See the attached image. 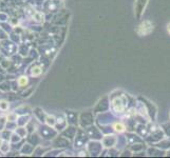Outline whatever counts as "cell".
<instances>
[{"mask_svg":"<svg viewBox=\"0 0 170 158\" xmlns=\"http://www.w3.org/2000/svg\"><path fill=\"white\" fill-rule=\"evenodd\" d=\"M148 2V0H137L135 7H136V15L137 17L141 16V14L144 12V9H145L146 4Z\"/></svg>","mask_w":170,"mask_h":158,"instance_id":"cell-2","label":"cell"},{"mask_svg":"<svg viewBox=\"0 0 170 158\" xmlns=\"http://www.w3.org/2000/svg\"><path fill=\"white\" fill-rule=\"evenodd\" d=\"M168 32H169V34H170V23L168 24Z\"/></svg>","mask_w":170,"mask_h":158,"instance_id":"cell-9","label":"cell"},{"mask_svg":"<svg viewBox=\"0 0 170 158\" xmlns=\"http://www.w3.org/2000/svg\"><path fill=\"white\" fill-rule=\"evenodd\" d=\"M1 142H2V141H1V139H0V144H1Z\"/></svg>","mask_w":170,"mask_h":158,"instance_id":"cell-10","label":"cell"},{"mask_svg":"<svg viewBox=\"0 0 170 158\" xmlns=\"http://www.w3.org/2000/svg\"><path fill=\"white\" fill-rule=\"evenodd\" d=\"M7 119H9V120H15V119H16V115H15V114H12V115L7 116Z\"/></svg>","mask_w":170,"mask_h":158,"instance_id":"cell-8","label":"cell"},{"mask_svg":"<svg viewBox=\"0 0 170 158\" xmlns=\"http://www.w3.org/2000/svg\"><path fill=\"white\" fill-rule=\"evenodd\" d=\"M18 84H19L20 86H25L28 84V78L27 77H20L19 79H18Z\"/></svg>","mask_w":170,"mask_h":158,"instance_id":"cell-4","label":"cell"},{"mask_svg":"<svg viewBox=\"0 0 170 158\" xmlns=\"http://www.w3.org/2000/svg\"><path fill=\"white\" fill-rule=\"evenodd\" d=\"M153 31V23L149 20H146V21L142 22L137 29H136V33L141 35V36H145V35H149L151 32Z\"/></svg>","mask_w":170,"mask_h":158,"instance_id":"cell-1","label":"cell"},{"mask_svg":"<svg viewBox=\"0 0 170 158\" xmlns=\"http://www.w3.org/2000/svg\"><path fill=\"white\" fill-rule=\"evenodd\" d=\"M41 73V70H40V67H35V69H33V71H32V75H34V76H36V75H39Z\"/></svg>","mask_w":170,"mask_h":158,"instance_id":"cell-6","label":"cell"},{"mask_svg":"<svg viewBox=\"0 0 170 158\" xmlns=\"http://www.w3.org/2000/svg\"><path fill=\"white\" fill-rule=\"evenodd\" d=\"M114 129H115V131H117V132H124L125 127H124V125H121V123H115Z\"/></svg>","mask_w":170,"mask_h":158,"instance_id":"cell-5","label":"cell"},{"mask_svg":"<svg viewBox=\"0 0 170 158\" xmlns=\"http://www.w3.org/2000/svg\"><path fill=\"white\" fill-rule=\"evenodd\" d=\"M0 108L3 109V110H7V102H4V101H2V102H0Z\"/></svg>","mask_w":170,"mask_h":158,"instance_id":"cell-7","label":"cell"},{"mask_svg":"<svg viewBox=\"0 0 170 158\" xmlns=\"http://www.w3.org/2000/svg\"><path fill=\"white\" fill-rule=\"evenodd\" d=\"M112 107H113V110L117 113H123L124 112V109H125V105L121 103V101L119 100L118 98L115 99L113 102H112Z\"/></svg>","mask_w":170,"mask_h":158,"instance_id":"cell-3","label":"cell"}]
</instances>
